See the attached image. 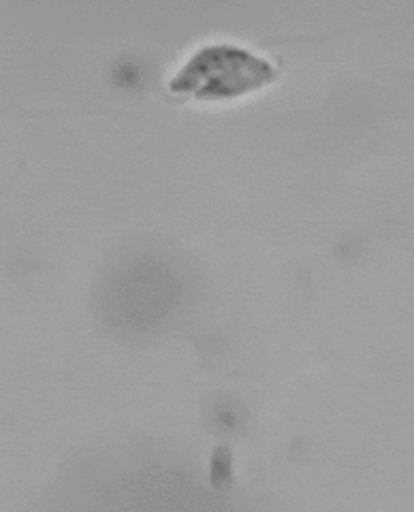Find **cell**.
<instances>
[{"label": "cell", "instance_id": "cell-1", "mask_svg": "<svg viewBox=\"0 0 414 512\" xmlns=\"http://www.w3.org/2000/svg\"><path fill=\"white\" fill-rule=\"evenodd\" d=\"M182 293V278L169 265L133 263L111 278L103 310L111 327L143 333L161 327L178 310Z\"/></svg>", "mask_w": 414, "mask_h": 512}, {"label": "cell", "instance_id": "cell-2", "mask_svg": "<svg viewBox=\"0 0 414 512\" xmlns=\"http://www.w3.org/2000/svg\"><path fill=\"white\" fill-rule=\"evenodd\" d=\"M272 77V67L233 45H210L188 60L171 88L193 90L199 96H231L257 88Z\"/></svg>", "mask_w": 414, "mask_h": 512}, {"label": "cell", "instance_id": "cell-3", "mask_svg": "<svg viewBox=\"0 0 414 512\" xmlns=\"http://www.w3.org/2000/svg\"><path fill=\"white\" fill-rule=\"evenodd\" d=\"M214 416H216L214 425H216L220 431H233V429H237V425H240L242 412H240V408L231 410V408L227 406V402H225V406H220V408L214 410Z\"/></svg>", "mask_w": 414, "mask_h": 512}]
</instances>
